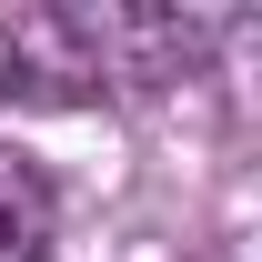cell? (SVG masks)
Here are the masks:
<instances>
[{"mask_svg":"<svg viewBox=\"0 0 262 262\" xmlns=\"http://www.w3.org/2000/svg\"><path fill=\"white\" fill-rule=\"evenodd\" d=\"M51 242H61V192H51V171L0 141V262H40Z\"/></svg>","mask_w":262,"mask_h":262,"instance_id":"obj_2","label":"cell"},{"mask_svg":"<svg viewBox=\"0 0 262 262\" xmlns=\"http://www.w3.org/2000/svg\"><path fill=\"white\" fill-rule=\"evenodd\" d=\"M101 51H91V10H10L0 20V111H71L101 101Z\"/></svg>","mask_w":262,"mask_h":262,"instance_id":"obj_1","label":"cell"}]
</instances>
